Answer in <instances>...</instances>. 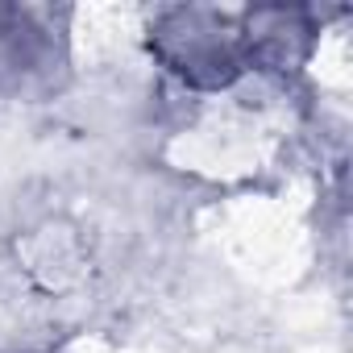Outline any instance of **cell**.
<instances>
[{
    "instance_id": "6da1fadb",
    "label": "cell",
    "mask_w": 353,
    "mask_h": 353,
    "mask_svg": "<svg viewBox=\"0 0 353 353\" xmlns=\"http://www.w3.org/2000/svg\"><path fill=\"white\" fill-rule=\"evenodd\" d=\"M154 50L200 88H225L250 63L245 26L237 30L233 17L216 9H170L154 30Z\"/></svg>"
}]
</instances>
